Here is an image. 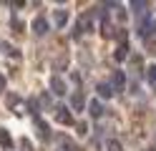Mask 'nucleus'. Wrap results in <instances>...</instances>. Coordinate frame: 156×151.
Returning a JSON list of instances; mask_svg holds the SVG:
<instances>
[{"label":"nucleus","mask_w":156,"mask_h":151,"mask_svg":"<svg viewBox=\"0 0 156 151\" xmlns=\"http://www.w3.org/2000/svg\"><path fill=\"white\" fill-rule=\"evenodd\" d=\"M88 30H93V13H83L78 18L76 28H73V38H81L83 33H88Z\"/></svg>","instance_id":"f257e3e1"},{"label":"nucleus","mask_w":156,"mask_h":151,"mask_svg":"<svg viewBox=\"0 0 156 151\" xmlns=\"http://www.w3.org/2000/svg\"><path fill=\"white\" fill-rule=\"evenodd\" d=\"M48 86H51L53 96H66V93H68V86H66V81H63L61 76H51V81H48Z\"/></svg>","instance_id":"f03ea898"},{"label":"nucleus","mask_w":156,"mask_h":151,"mask_svg":"<svg viewBox=\"0 0 156 151\" xmlns=\"http://www.w3.org/2000/svg\"><path fill=\"white\" fill-rule=\"evenodd\" d=\"M55 121H58V124H63V126H71L73 124L71 108H68V106H55Z\"/></svg>","instance_id":"7ed1b4c3"},{"label":"nucleus","mask_w":156,"mask_h":151,"mask_svg":"<svg viewBox=\"0 0 156 151\" xmlns=\"http://www.w3.org/2000/svg\"><path fill=\"white\" fill-rule=\"evenodd\" d=\"M5 103H8V108H13L18 116H23V113H25V106H23V101L18 98L15 93H10V96H8V98H5Z\"/></svg>","instance_id":"20e7f679"},{"label":"nucleus","mask_w":156,"mask_h":151,"mask_svg":"<svg viewBox=\"0 0 156 151\" xmlns=\"http://www.w3.org/2000/svg\"><path fill=\"white\" fill-rule=\"evenodd\" d=\"M151 28H154V18H151V13H146V15L139 20V35H141V38H146Z\"/></svg>","instance_id":"39448f33"},{"label":"nucleus","mask_w":156,"mask_h":151,"mask_svg":"<svg viewBox=\"0 0 156 151\" xmlns=\"http://www.w3.org/2000/svg\"><path fill=\"white\" fill-rule=\"evenodd\" d=\"M111 86H113V91H126V76H123V70H113V73H111Z\"/></svg>","instance_id":"423d86ee"},{"label":"nucleus","mask_w":156,"mask_h":151,"mask_svg":"<svg viewBox=\"0 0 156 151\" xmlns=\"http://www.w3.org/2000/svg\"><path fill=\"white\" fill-rule=\"evenodd\" d=\"M48 28H51V25H48V20H45V18H35L33 23H30V30H33L35 35H45V33H48Z\"/></svg>","instance_id":"0eeeda50"},{"label":"nucleus","mask_w":156,"mask_h":151,"mask_svg":"<svg viewBox=\"0 0 156 151\" xmlns=\"http://www.w3.org/2000/svg\"><path fill=\"white\" fill-rule=\"evenodd\" d=\"M71 108L73 111H83L86 108V96L81 93V91H73L71 93Z\"/></svg>","instance_id":"6e6552de"},{"label":"nucleus","mask_w":156,"mask_h":151,"mask_svg":"<svg viewBox=\"0 0 156 151\" xmlns=\"http://www.w3.org/2000/svg\"><path fill=\"white\" fill-rule=\"evenodd\" d=\"M33 121H35V128H38V136H41L43 141H48V138H51V126H48V124H45L43 118H33Z\"/></svg>","instance_id":"1a4fd4ad"},{"label":"nucleus","mask_w":156,"mask_h":151,"mask_svg":"<svg viewBox=\"0 0 156 151\" xmlns=\"http://www.w3.org/2000/svg\"><path fill=\"white\" fill-rule=\"evenodd\" d=\"M146 8H149V3H146V0H133V3H131V13L133 15H146Z\"/></svg>","instance_id":"9d476101"},{"label":"nucleus","mask_w":156,"mask_h":151,"mask_svg":"<svg viewBox=\"0 0 156 151\" xmlns=\"http://www.w3.org/2000/svg\"><path fill=\"white\" fill-rule=\"evenodd\" d=\"M129 63H131V68H133V78H139L141 70H144V60H141V56H131Z\"/></svg>","instance_id":"9b49d317"},{"label":"nucleus","mask_w":156,"mask_h":151,"mask_svg":"<svg viewBox=\"0 0 156 151\" xmlns=\"http://www.w3.org/2000/svg\"><path fill=\"white\" fill-rule=\"evenodd\" d=\"M53 20H55V25L58 28H66V23H68V10H55V13H53Z\"/></svg>","instance_id":"f8f14e48"},{"label":"nucleus","mask_w":156,"mask_h":151,"mask_svg":"<svg viewBox=\"0 0 156 151\" xmlns=\"http://www.w3.org/2000/svg\"><path fill=\"white\" fill-rule=\"evenodd\" d=\"M96 91H98V96H101V98H111V96L116 93L111 83H98V86H96Z\"/></svg>","instance_id":"ddd939ff"},{"label":"nucleus","mask_w":156,"mask_h":151,"mask_svg":"<svg viewBox=\"0 0 156 151\" xmlns=\"http://www.w3.org/2000/svg\"><path fill=\"white\" fill-rule=\"evenodd\" d=\"M88 111H91V116H93V118H101V116H103V106H101V101H96V98H93L91 103H88Z\"/></svg>","instance_id":"4468645a"},{"label":"nucleus","mask_w":156,"mask_h":151,"mask_svg":"<svg viewBox=\"0 0 156 151\" xmlns=\"http://www.w3.org/2000/svg\"><path fill=\"white\" fill-rule=\"evenodd\" d=\"M0 146L3 149H13V138H10V134H8V128H3V126H0Z\"/></svg>","instance_id":"2eb2a0df"},{"label":"nucleus","mask_w":156,"mask_h":151,"mask_svg":"<svg viewBox=\"0 0 156 151\" xmlns=\"http://www.w3.org/2000/svg\"><path fill=\"white\" fill-rule=\"evenodd\" d=\"M0 50H3V56H13L15 60L20 58V53H18V48H13L10 43H0Z\"/></svg>","instance_id":"dca6fc26"},{"label":"nucleus","mask_w":156,"mask_h":151,"mask_svg":"<svg viewBox=\"0 0 156 151\" xmlns=\"http://www.w3.org/2000/svg\"><path fill=\"white\" fill-rule=\"evenodd\" d=\"M113 56H116V60H126V58H129V45H119Z\"/></svg>","instance_id":"f3484780"},{"label":"nucleus","mask_w":156,"mask_h":151,"mask_svg":"<svg viewBox=\"0 0 156 151\" xmlns=\"http://www.w3.org/2000/svg\"><path fill=\"white\" fill-rule=\"evenodd\" d=\"M25 108H28V111H30V113H33V118H41V116H38V101H35V98H28Z\"/></svg>","instance_id":"a211bd4d"},{"label":"nucleus","mask_w":156,"mask_h":151,"mask_svg":"<svg viewBox=\"0 0 156 151\" xmlns=\"http://www.w3.org/2000/svg\"><path fill=\"white\" fill-rule=\"evenodd\" d=\"M146 81L156 86V66H149V68H146Z\"/></svg>","instance_id":"6ab92c4d"},{"label":"nucleus","mask_w":156,"mask_h":151,"mask_svg":"<svg viewBox=\"0 0 156 151\" xmlns=\"http://www.w3.org/2000/svg\"><path fill=\"white\" fill-rule=\"evenodd\" d=\"M76 131H78L81 136H86V134H88V124H86V121H78V124H76Z\"/></svg>","instance_id":"aec40b11"},{"label":"nucleus","mask_w":156,"mask_h":151,"mask_svg":"<svg viewBox=\"0 0 156 151\" xmlns=\"http://www.w3.org/2000/svg\"><path fill=\"white\" fill-rule=\"evenodd\" d=\"M106 146H108V151H123V146H121V144H119L116 138H111V141H108Z\"/></svg>","instance_id":"412c9836"},{"label":"nucleus","mask_w":156,"mask_h":151,"mask_svg":"<svg viewBox=\"0 0 156 151\" xmlns=\"http://www.w3.org/2000/svg\"><path fill=\"white\" fill-rule=\"evenodd\" d=\"M41 103H43V108H51V96H48V93H41Z\"/></svg>","instance_id":"4be33fe9"},{"label":"nucleus","mask_w":156,"mask_h":151,"mask_svg":"<svg viewBox=\"0 0 156 151\" xmlns=\"http://www.w3.org/2000/svg\"><path fill=\"white\" fill-rule=\"evenodd\" d=\"M116 38H119V40H121V45H126V38H129V33H126V30L121 28V30H119V33H116Z\"/></svg>","instance_id":"5701e85b"},{"label":"nucleus","mask_w":156,"mask_h":151,"mask_svg":"<svg viewBox=\"0 0 156 151\" xmlns=\"http://www.w3.org/2000/svg\"><path fill=\"white\" fill-rule=\"evenodd\" d=\"M10 23H13V28L18 30V33H23V28H25V25H23V23H20V20H18V18H13V20H10Z\"/></svg>","instance_id":"b1692460"},{"label":"nucleus","mask_w":156,"mask_h":151,"mask_svg":"<svg viewBox=\"0 0 156 151\" xmlns=\"http://www.w3.org/2000/svg\"><path fill=\"white\" fill-rule=\"evenodd\" d=\"M20 149L23 151H33V146H30V141H28V138H20Z\"/></svg>","instance_id":"393cba45"},{"label":"nucleus","mask_w":156,"mask_h":151,"mask_svg":"<svg viewBox=\"0 0 156 151\" xmlns=\"http://www.w3.org/2000/svg\"><path fill=\"white\" fill-rule=\"evenodd\" d=\"M116 15H119V20H126V10L119 5V13H116Z\"/></svg>","instance_id":"a878e982"},{"label":"nucleus","mask_w":156,"mask_h":151,"mask_svg":"<svg viewBox=\"0 0 156 151\" xmlns=\"http://www.w3.org/2000/svg\"><path fill=\"white\" fill-rule=\"evenodd\" d=\"M5 91V76H0V93Z\"/></svg>","instance_id":"bb28decb"},{"label":"nucleus","mask_w":156,"mask_h":151,"mask_svg":"<svg viewBox=\"0 0 156 151\" xmlns=\"http://www.w3.org/2000/svg\"><path fill=\"white\" fill-rule=\"evenodd\" d=\"M149 151H156V149H149Z\"/></svg>","instance_id":"cd10ccee"}]
</instances>
